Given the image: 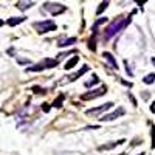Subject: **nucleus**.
Here are the masks:
<instances>
[{"instance_id":"1","label":"nucleus","mask_w":155,"mask_h":155,"mask_svg":"<svg viewBox=\"0 0 155 155\" xmlns=\"http://www.w3.org/2000/svg\"><path fill=\"white\" fill-rule=\"evenodd\" d=\"M137 11H132V14L130 16H127V17H118V19H115L109 23V27L104 30V39H112L116 33H120L121 30H124L129 23L132 22V16L135 14Z\"/></svg>"},{"instance_id":"2","label":"nucleus","mask_w":155,"mask_h":155,"mask_svg":"<svg viewBox=\"0 0 155 155\" xmlns=\"http://www.w3.org/2000/svg\"><path fill=\"white\" fill-rule=\"evenodd\" d=\"M58 62H59L58 59H50V58H47V59H44L42 62H39V64H36V65L27 68V71H42V70H47V68H53V67L58 65Z\"/></svg>"},{"instance_id":"3","label":"nucleus","mask_w":155,"mask_h":155,"mask_svg":"<svg viewBox=\"0 0 155 155\" xmlns=\"http://www.w3.org/2000/svg\"><path fill=\"white\" fill-rule=\"evenodd\" d=\"M33 27L37 30L39 34H45L48 31H54L56 30V23L53 20H42V22H36L33 23Z\"/></svg>"},{"instance_id":"4","label":"nucleus","mask_w":155,"mask_h":155,"mask_svg":"<svg viewBox=\"0 0 155 155\" xmlns=\"http://www.w3.org/2000/svg\"><path fill=\"white\" fill-rule=\"evenodd\" d=\"M106 92H107V87H106V85H102V87H99V88H96V90H90L88 93L81 95V99H82V101H92V99H95V98L104 96Z\"/></svg>"},{"instance_id":"5","label":"nucleus","mask_w":155,"mask_h":155,"mask_svg":"<svg viewBox=\"0 0 155 155\" xmlns=\"http://www.w3.org/2000/svg\"><path fill=\"white\" fill-rule=\"evenodd\" d=\"M44 8L50 12L51 16H59V14H62V12L67 11V8L64 5H61V3H51V2H47L44 5Z\"/></svg>"},{"instance_id":"6","label":"nucleus","mask_w":155,"mask_h":155,"mask_svg":"<svg viewBox=\"0 0 155 155\" xmlns=\"http://www.w3.org/2000/svg\"><path fill=\"white\" fill-rule=\"evenodd\" d=\"M124 113H126L124 109H123V107H118L115 112H112V113H109V115H104V116H101L99 121H113V120H116V118H120V116H123Z\"/></svg>"},{"instance_id":"7","label":"nucleus","mask_w":155,"mask_h":155,"mask_svg":"<svg viewBox=\"0 0 155 155\" xmlns=\"http://www.w3.org/2000/svg\"><path fill=\"white\" fill-rule=\"evenodd\" d=\"M112 106H113V102H106V104H102V106H99V107H96V109H90V110H87L85 113L90 115V116H96V115H99V113H102V112L109 110Z\"/></svg>"},{"instance_id":"8","label":"nucleus","mask_w":155,"mask_h":155,"mask_svg":"<svg viewBox=\"0 0 155 155\" xmlns=\"http://www.w3.org/2000/svg\"><path fill=\"white\" fill-rule=\"evenodd\" d=\"M123 143H126V140H118V141H110V143H107V144H102V146H98V150H99V152H102V150H112V149H115L116 146H120V144H123Z\"/></svg>"},{"instance_id":"9","label":"nucleus","mask_w":155,"mask_h":155,"mask_svg":"<svg viewBox=\"0 0 155 155\" xmlns=\"http://www.w3.org/2000/svg\"><path fill=\"white\" fill-rule=\"evenodd\" d=\"M87 71H88V65H84L81 70H78L76 73H71V74H68V76H67V81H68V82H73V81H76L78 78H81V76H82L84 73H87Z\"/></svg>"},{"instance_id":"10","label":"nucleus","mask_w":155,"mask_h":155,"mask_svg":"<svg viewBox=\"0 0 155 155\" xmlns=\"http://www.w3.org/2000/svg\"><path fill=\"white\" fill-rule=\"evenodd\" d=\"M102 58H104L107 62H109V65H110V68H113V70H118V64H116V61H115V58L110 54V53H107V51H104L102 53Z\"/></svg>"},{"instance_id":"11","label":"nucleus","mask_w":155,"mask_h":155,"mask_svg":"<svg viewBox=\"0 0 155 155\" xmlns=\"http://www.w3.org/2000/svg\"><path fill=\"white\" fill-rule=\"evenodd\" d=\"M78 62H79V56H73L68 62H65V65H64V68H65V70H71L74 65H76V64Z\"/></svg>"},{"instance_id":"12","label":"nucleus","mask_w":155,"mask_h":155,"mask_svg":"<svg viewBox=\"0 0 155 155\" xmlns=\"http://www.w3.org/2000/svg\"><path fill=\"white\" fill-rule=\"evenodd\" d=\"M78 42V39L76 37H68V39H65V41H61L58 45L62 48V47H71L73 44H76Z\"/></svg>"},{"instance_id":"13","label":"nucleus","mask_w":155,"mask_h":155,"mask_svg":"<svg viewBox=\"0 0 155 155\" xmlns=\"http://www.w3.org/2000/svg\"><path fill=\"white\" fill-rule=\"evenodd\" d=\"M33 5H34V2H17V3H16V6H17L20 11L28 9V8H31Z\"/></svg>"},{"instance_id":"14","label":"nucleus","mask_w":155,"mask_h":155,"mask_svg":"<svg viewBox=\"0 0 155 155\" xmlns=\"http://www.w3.org/2000/svg\"><path fill=\"white\" fill-rule=\"evenodd\" d=\"M22 22H25V17H11L8 20V25H9V27H16V25H19Z\"/></svg>"},{"instance_id":"15","label":"nucleus","mask_w":155,"mask_h":155,"mask_svg":"<svg viewBox=\"0 0 155 155\" xmlns=\"http://www.w3.org/2000/svg\"><path fill=\"white\" fill-rule=\"evenodd\" d=\"M87 47H88V50H92V51H95V50H96V34H92V37L88 39Z\"/></svg>"},{"instance_id":"16","label":"nucleus","mask_w":155,"mask_h":155,"mask_svg":"<svg viewBox=\"0 0 155 155\" xmlns=\"http://www.w3.org/2000/svg\"><path fill=\"white\" fill-rule=\"evenodd\" d=\"M143 82L147 84V85L153 84V82H155V73H149V74H146V76L143 78Z\"/></svg>"},{"instance_id":"17","label":"nucleus","mask_w":155,"mask_h":155,"mask_svg":"<svg viewBox=\"0 0 155 155\" xmlns=\"http://www.w3.org/2000/svg\"><path fill=\"white\" fill-rule=\"evenodd\" d=\"M64 99H65V95H64V93H61V95H59V96H58V98H56V99L53 101V106L59 109V107L62 106V102H64Z\"/></svg>"},{"instance_id":"18","label":"nucleus","mask_w":155,"mask_h":155,"mask_svg":"<svg viewBox=\"0 0 155 155\" xmlns=\"http://www.w3.org/2000/svg\"><path fill=\"white\" fill-rule=\"evenodd\" d=\"M98 82H99L98 76H96V74H92V79H90V81H87L84 85H85V87H93V85H95V84H98Z\"/></svg>"},{"instance_id":"19","label":"nucleus","mask_w":155,"mask_h":155,"mask_svg":"<svg viewBox=\"0 0 155 155\" xmlns=\"http://www.w3.org/2000/svg\"><path fill=\"white\" fill-rule=\"evenodd\" d=\"M107 6H109V2H102V3H99V6H98V9H96V14L101 16V14H102V11H106V9H107Z\"/></svg>"},{"instance_id":"20","label":"nucleus","mask_w":155,"mask_h":155,"mask_svg":"<svg viewBox=\"0 0 155 155\" xmlns=\"http://www.w3.org/2000/svg\"><path fill=\"white\" fill-rule=\"evenodd\" d=\"M150 140H152L150 147L155 149V126H153V124H152V129H150Z\"/></svg>"},{"instance_id":"21","label":"nucleus","mask_w":155,"mask_h":155,"mask_svg":"<svg viewBox=\"0 0 155 155\" xmlns=\"http://www.w3.org/2000/svg\"><path fill=\"white\" fill-rule=\"evenodd\" d=\"M124 67H126V73H127L129 76H134V73H132L130 67H129V62H127V61H124Z\"/></svg>"},{"instance_id":"22","label":"nucleus","mask_w":155,"mask_h":155,"mask_svg":"<svg viewBox=\"0 0 155 155\" xmlns=\"http://www.w3.org/2000/svg\"><path fill=\"white\" fill-rule=\"evenodd\" d=\"M33 90H34V92H37V93H41V95H44V93L47 92V90L42 88V87H33Z\"/></svg>"},{"instance_id":"23","label":"nucleus","mask_w":155,"mask_h":155,"mask_svg":"<svg viewBox=\"0 0 155 155\" xmlns=\"http://www.w3.org/2000/svg\"><path fill=\"white\" fill-rule=\"evenodd\" d=\"M42 110H44L45 113H48V112H50V104H47V102H44V104H42Z\"/></svg>"},{"instance_id":"24","label":"nucleus","mask_w":155,"mask_h":155,"mask_svg":"<svg viewBox=\"0 0 155 155\" xmlns=\"http://www.w3.org/2000/svg\"><path fill=\"white\" fill-rule=\"evenodd\" d=\"M127 96H129V99L132 101V104H134V106H137V101H135V98L132 96V93H127Z\"/></svg>"},{"instance_id":"25","label":"nucleus","mask_w":155,"mask_h":155,"mask_svg":"<svg viewBox=\"0 0 155 155\" xmlns=\"http://www.w3.org/2000/svg\"><path fill=\"white\" fill-rule=\"evenodd\" d=\"M149 110H150L152 113H155V101H152V104H150V107H149Z\"/></svg>"},{"instance_id":"26","label":"nucleus","mask_w":155,"mask_h":155,"mask_svg":"<svg viewBox=\"0 0 155 155\" xmlns=\"http://www.w3.org/2000/svg\"><path fill=\"white\" fill-rule=\"evenodd\" d=\"M120 81H121V84H124L127 87H132V82H127V81H123V79H120Z\"/></svg>"},{"instance_id":"27","label":"nucleus","mask_w":155,"mask_h":155,"mask_svg":"<svg viewBox=\"0 0 155 155\" xmlns=\"http://www.w3.org/2000/svg\"><path fill=\"white\" fill-rule=\"evenodd\" d=\"M19 62H20V64H30L28 59H19Z\"/></svg>"},{"instance_id":"28","label":"nucleus","mask_w":155,"mask_h":155,"mask_svg":"<svg viewBox=\"0 0 155 155\" xmlns=\"http://www.w3.org/2000/svg\"><path fill=\"white\" fill-rule=\"evenodd\" d=\"M150 62H152V65L155 67V58H152V59H150Z\"/></svg>"},{"instance_id":"29","label":"nucleus","mask_w":155,"mask_h":155,"mask_svg":"<svg viewBox=\"0 0 155 155\" xmlns=\"http://www.w3.org/2000/svg\"><path fill=\"white\" fill-rule=\"evenodd\" d=\"M2 25H3V20H2V19H0V27H2Z\"/></svg>"},{"instance_id":"30","label":"nucleus","mask_w":155,"mask_h":155,"mask_svg":"<svg viewBox=\"0 0 155 155\" xmlns=\"http://www.w3.org/2000/svg\"><path fill=\"white\" fill-rule=\"evenodd\" d=\"M138 155H144V153H138Z\"/></svg>"}]
</instances>
